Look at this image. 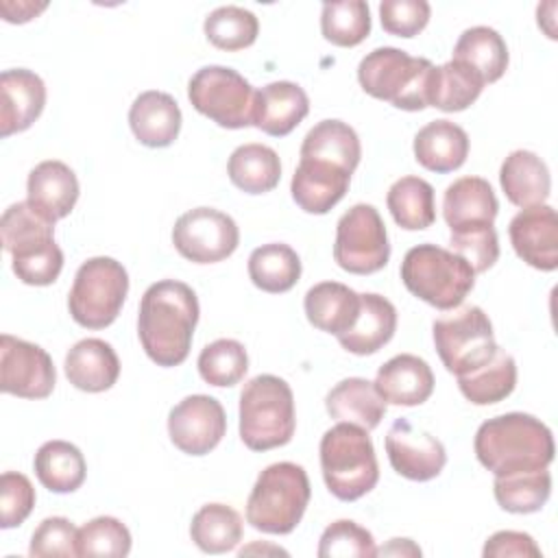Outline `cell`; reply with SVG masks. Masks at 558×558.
<instances>
[{
	"instance_id": "obj_2",
	"label": "cell",
	"mask_w": 558,
	"mask_h": 558,
	"mask_svg": "<svg viewBox=\"0 0 558 558\" xmlns=\"http://www.w3.org/2000/svg\"><path fill=\"white\" fill-rule=\"evenodd\" d=\"M475 456L493 475L547 469L554 460L551 429L536 416L508 412L484 421L475 434Z\"/></svg>"
},
{
	"instance_id": "obj_7",
	"label": "cell",
	"mask_w": 558,
	"mask_h": 558,
	"mask_svg": "<svg viewBox=\"0 0 558 558\" xmlns=\"http://www.w3.org/2000/svg\"><path fill=\"white\" fill-rule=\"evenodd\" d=\"M310 497L305 469L294 462H275L255 480L246 501V521L266 534H290L301 523Z\"/></svg>"
},
{
	"instance_id": "obj_12",
	"label": "cell",
	"mask_w": 558,
	"mask_h": 558,
	"mask_svg": "<svg viewBox=\"0 0 558 558\" xmlns=\"http://www.w3.org/2000/svg\"><path fill=\"white\" fill-rule=\"evenodd\" d=\"M336 264L351 275H373L390 259L386 225L373 205L357 203L336 225Z\"/></svg>"
},
{
	"instance_id": "obj_26",
	"label": "cell",
	"mask_w": 558,
	"mask_h": 558,
	"mask_svg": "<svg viewBox=\"0 0 558 558\" xmlns=\"http://www.w3.org/2000/svg\"><path fill=\"white\" fill-rule=\"evenodd\" d=\"M65 377L83 392H105L120 377V360L113 347L100 338L78 340L65 355Z\"/></svg>"
},
{
	"instance_id": "obj_3",
	"label": "cell",
	"mask_w": 558,
	"mask_h": 558,
	"mask_svg": "<svg viewBox=\"0 0 558 558\" xmlns=\"http://www.w3.org/2000/svg\"><path fill=\"white\" fill-rule=\"evenodd\" d=\"M2 246L11 253L13 272L26 286H50L63 268V253L54 242V225L28 201L13 203L0 220Z\"/></svg>"
},
{
	"instance_id": "obj_31",
	"label": "cell",
	"mask_w": 558,
	"mask_h": 558,
	"mask_svg": "<svg viewBox=\"0 0 558 558\" xmlns=\"http://www.w3.org/2000/svg\"><path fill=\"white\" fill-rule=\"evenodd\" d=\"M227 174L238 190L246 194H266L275 190L281 179V161L270 146L251 142L231 153Z\"/></svg>"
},
{
	"instance_id": "obj_28",
	"label": "cell",
	"mask_w": 558,
	"mask_h": 558,
	"mask_svg": "<svg viewBox=\"0 0 558 558\" xmlns=\"http://www.w3.org/2000/svg\"><path fill=\"white\" fill-rule=\"evenodd\" d=\"M414 157L432 172H453L469 157V135L451 120L427 122L414 135Z\"/></svg>"
},
{
	"instance_id": "obj_47",
	"label": "cell",
	"mask_w": 558,
	"mask_h": 558,
	"mask_svg": "<svg viewBox=\"0 0 558 558\" xmlns=\"http://www.w3.org/2000/svg\"><path fill=\"white\" fill-rule=\"evenodd\" d=\"M35 488L31 480L17 471L0 475V525L4 530L26 521L35 506Z\"/></svg>"
},
{
	"instance_id": "obj_40",
	"label": "cell",
	"mask_w": 558,
	"mask_h": 558,
	"mask_svg": "<svg viewBox=\"0 0 558 558\" xmlns=\"http://www.w3.org/2000/svg\"><path fill=\"white\" fill-rule=\"evenodd\" d=\"M484 89V81L469 65L451 59L436 68L429 94V107L453 113L471 107Z\"/></svg>"
},
{
	"instance_id": "obj_41",
	"label": "cell",
	"mask_w": 558,
	"mask_h": 558,
	"mask_svg": "<svg viewBox=\"0 0 558 558\" xmlns=\"http://www.w3.org/2000/svg\"><path fill=\"white\" fill-rule=\"evenodd\" d=\"M320 31L329 44L353 48L371 33V9L364 0L325 2L320 11Z\"/></svg>"
},
{
	"instance_id": "obj_5",
	"label": "cell",
	"mask_w": 558,
	"mask_h": 558,
	"mask_svg": "<svg viewBox=\"0 0 558 558\" xmlns=\"http://www.w3.org/2000/svg\"><path fill=\"white\" fill-rule=\"evenodd\" d=\"M320 471L327 490L340 501H355L379 482V464L368 432L338 423L320 438Z\"/></svg>"
},
{
	"instance_id": "obj_50",
	"label": "cell",
	"mask_w": 558,
	"mask_h": 558,
	"mask_svg": "<svg viewBox=\"0 0 558 558\" xmlns=\"http://www.w3.org/2000/svg\"><path fill=\"white\" fill-rule=\"evenodd\" d=\"M484 558H541V547L534 543V538L525 532L517 530H501L488 536L482 549Z\"/></svg>"
},
{
	"instance_id": "obj_10",
	"label": "cell",
	"mask_w": 558,
	"mask_h": 558,
	"mask_svg": "<svg viewBox=\"0 0 558 558\" xmlns=\"http://www.w3.org/2000/svg\"><path fill=\"white\" fill-rule=\"evenodd\" d=\"M432 333L440 362L456 377L482 366L497 351L490 318L477 305L453 307L434 320Z\"/></svg>"
},
{
	"instance_id": "obj_33",
	"label": "cell",
	"mask_w": 558,
	"mask_h": 558,
	"mask_svg": "<svg viewBox=\"0 0 558 558\" xmlns=\"http://www.w3.org/2000/svg\"><path fill=\"white\" fill-rule=\"evenodd\" d=\"M299 155L305 159L331 161L353 174L362 157V146L357 133L347 122L320 120L303 137Z\"/></svg>"
},
{
	"instance_id": "obj_49",
	"label": "cell",
	"mask_w": 558,
	"mask_h": 558,
	"mask_svg": "<svg viewBox=\"0 0 558 558\" xmlns=\"http://www.w3.org/2000/svg\"><path fill=\"white\" fill-rule=\"evenodd\" d=\"M432 9L425 0H384L379 4V20L386 33L397 37H414L429 22Z\"/></svg>"
},
{
	"instance_id": "obj_42",
	"label": "cell",
	"mask_w": 558,
	"mask_h": 558,
	"mask_svg": "<svg viewBox=\"0 0 558 558\" xmlns=\"http://www.w3.org/2000/svg\"><path fill=\"white\" fill-rule=\"evenodd\" d=\"M203 31L211 46L227 52H235L255 44L259 33V22L255 13H251L248 9L227 4V7L214 9L205 17Z\"/></svg>"
},
{
	"instance_id": "obj_22",
	"label": "cell",
	"mask_w": 558,
	"mask_h": 558,
	"mask_svg": "<svg viewBox=\"0 0 558 558\" xmlns=\"http://www.w3.org/2000/svg\"><path fill=\"white\" fill-rule=\"evenodd\" d=\"M375 390L392 405H421L434 392V373L429 364L412 353H399L379 366Z\"/></svg>"
},
{
	"instance_id": "obj_4",
	"label": "cell",
	"mask_w": 558,
	"mask_h": 558,
	"mask_svg": "<svg viewBox=\"0 0 558 558\" xmlns=\"http://www.w3.org/2000/svg\"><path fill=\"white\" fill-rule=\"evenodd\" d=\"M436 65L425 57H410L405 50L384 46L371 50L357 65V81L362 89L388 100L403 111H423L429 107L432 81Z\"/></svg>"
},
{
	"instance_id": "obj_8",
	"label": "cell",
	"mask_w": 558,
	"mask_h": 558,
	"mask_svg": "<svg viewBox=\"0 0 558 558\" xmlns=\"http://www.w3.org/2000/svg\"><path fill=\"white\" fill-rule=\"evenodd\" d=\"M401 281L416 299L447 312L473 290L475 270L453 251L425 242L403 255Z\"/></svg>"
},
{
	"instance_id": "obj_45",
	"label": "cell",
	"mask_w": 558,
	"mask_h": 558,
	"mask_svg": "<svg viewBox=\"0 0 558 558\" xmlns=\"http://www.w3.org/2000/svg\"><path fill=\"white\" fill-rule=\"evenodd\" d=\"M375 551L373 534L351 519H338L327 525L318 543L320 558H371Z\"/></svg>"
},
{
	"instance_id": "obj_51",
	"label": "cell",
	"mask_w": 558,
	"mask_h": 558,
	"mask_svg": "<svg viewBox=\"0 0 558 558\" xmlns=\"http://www.w3.org/2000/svg\"><path fill=\"white\" fill-rule=\"evenodd\" d=\"M48 7V2H9V0H2L0 2V11H2V17L11 24H24L33 17H37L44 9Z\"/></svg>"
},
{
	"instance_id": "obj_17",
	"label": "cell",
	"mask_w": 558,
	"mask_h": 558,
	"mask_svg": "<svg viewBox=\"0 0 558 558\" xmlns=\"http://www.w3.org/2000/svg\"><path fill=\"white\" fill-rule=\"evenodd\" d=\"M514 253L532 268L551 272L558 268V216L551 205L521 209L508 227Z\"/></svg>"
},
{
	"instance_id": "obj_6",
	"label": "cell",
	"mask_w": 558,
	"mask_h": 558,
	"mask_svg": "<svg viewBox=\"0 0 558 558\" xmlns=\"http://www.w3.org/2000/svg\"><path fill=\"white\" fill-rule=\"evenodd\" d=\"M294 395L286 379L257 375L240 392V438L251 451H268L292 440Z\"/></svg>"
},
{
	"instance_id": "obj_18",
	"label": "cell",
	"mask_w": 558,
	"mask_h": 558,
	"mask_svg": "<svg viewBox=\"0 0 558 558\" xmlns=\"http://www.w3.org/2000/svg\"><path fill=\"white\" fill-rule=\"evenodd\" d=\"M351 172L325 159H299L290 192L294 203L307 214H327L347 194Z\"/></svg>"
},
{
	"instance_id": "obj_21",
	"label": "cell",
	"mask_w": 558,
	"mask_h": 558,
	"mask_svg": "<svg viewBox=\"0 0 558 558\" xmlns=\"http://www.w3.org/2000/svg\"><path fill=\"white\" fill-rule=\"evenodd\" d=\"M26 194L28 205L54 225L74 209L78 201V179L68 163L48 159L28 172Z\"/></svg>"
},
{
	"instance_id": "obj_11",
	"label": "cell",
	"mask_w": 558,
	"mask_h": 558,
	"mask_svg": "<svg viewBox=\"0 0 558 558\" xmlns=\"http://www.w3.org/2000/svg\"><path fill=\"white\" fill-rule=\"evenodd\" d=\"M187 98L192 107L214 120L222 129H244L253 124L251 83L225 65H205L187 83Z\"/></svg>"
},
{
	"instance_id": "obj_23",
	"label": "cell",
	"mask_w": 558,
	"mask_h": 558,
	"mask_svg": "<svg viewBox=\"0 0 558 558\" xmlns=\"http://www.w3.org/2000/svg\"><path fill=\"white\" fill-rule=\"evenodd\" d=\"M129 126L140 144L148 148H166L181 131V109L170 94L148 89L133 100L129 109Z\"/></svg>"
},
{
	"instance_id": "obj_16",
	"label": "cell",
	"mask_w": 558,
	"mask_h": 558,
	"mask_svg": "<svg viewBox=\"0 0 558 558\" xmlns=\"http://www.w3.org/2000/svg\"><path fill=\"white\" fill-rule=\"evenodd\" d=\"M386 453L390 466L405 480L429 482L440 475L447 464L442 442L414 427L408 418H397L386 434Z\"/></svg>"
},
{
	"instance_id": "obj_46",
	"label": "cell",
	"mask_w": 558,
	"mask_h": 558,
	"mask_svg": "<svg viewBox=\"0 0 558 558\" xmlns=\"http://www.w3.org/2000/svg\"><path fill=\"white\" fill-rule=\"evenodd\" d=\"M451 251L469 262V266L477 272H486L499 257V240L493 225L471 227L451 231L449 238Z\"/></svg>"
},
{
	"instance_id": "obj_52",
	"label": "cell",
	"mask_w": 558,
	"mask_h": 558,
	"mask_svg": "<svg viewBox=\"0 0 558 558\" xmlns=\"http://www.w3.org/2000/svg\"><path fill=\"white\" fill-rule=\"evenodd\" d=\"M375 556H421V549L410 538H392L386 547L377 549Z\"/></svg>"
},
{
	"instance_id": "obj_39",
	"label": "cell",
	"mask_w": 558,
	"mask_h": 558,
	"mask_svg": "<svg viewBox=\"0 0 558 558\" xmlns=\"http://www.w3.org/2000/svg\"><path fill=\"white\" fill-rule=\"evenodd\" d=\"M493 493L506 512L530 514L538 512L551 495V475L547 469L495 475Z\"/></svg>"
},
{
	"instance_id": "obj_20",
	"label": "cell",
	"mask_w": 558,
	"mask_h": 558,
	"mask_svg": "<svg viewBox=\"0 0 558 558\" xmlns=\"http://www.w3.org/2000/svg\"><path fill=\"white\" fill-rule=\"evenodd\" d=\"M310 113L305 89L292 81H275L255 92L253 126L272 137L292 133Z\"/></svg>"
},
{
	"instance_id": "obj_37",
	"label": "cell",
	"mask_w": 558,
	"mask_h": 558,
	"mask_svg": "<svg viewBox=\"0 0 558 558\" xmlns=\"http://www.w3.org/2000/svg\"><path fill=\"white\" fill-rule=\"evenodd\" d=\"M386 205L392 220L405 231H421L434 225V187L421 177H401L388 190Z\"/></svg>"
},
{
	"instance_id": "obj_25",
	"label": "cell",
	"mask_w": 558,
	"mask_h": 558,
	"mask_svg": "<svg viewBox=\"0 0 558 558\" xmlns=\"http://www.w3.org/2000/svg\"><path fill=\"white\" fill-rule=\"evenodd\" d=\"M397 329V310L395 305L375 292L360 294V312L353 325L336 336L340 347L353 355L377 353Z\"/></svg>"
},
{
	"instance_id": "obj_44",
	"label": "cell",
	"mask_w": 558,
	"mask_h": 558,
	"mask_svg": "<svg viewBox=\"0 0 558 558\" xmlns=\"http://www.w3.org/2000/svg\"><path fill=\"white\" fill-rule=\"evenodd\" d=\"M78 556H113L122 558L131 551V532L116 517H96L78 527Z\"/></svg>"
},
{
	"instance_id": "obj_9",
	"label": "cell",
	"mask_w": 558,
	"mask_h": 558,
	"mask_svg": "<svg viewBox=\"0 0 558 558\" xmlns=\"http://www.w3.org/2000/svg\"><path fill=\"white\" fill-rule=\"evenodd\" d=\"M129 275L113 257H92L74 275L68 294V310L74 323L87 329L109 327L126 299Z\"/></svg>"
},
{
	"instance_id": "obj_32",
	"label": "cell",
	"mask_w": 558,
	"mask_h": 558,
	"mask_svg": "<svg viewBox=\"0 0 558 558\" xmlns=\"http://www.w3.org/2000/svg\"><path fill=\"white\" fill-rule=\"evenodd\" d=\"M517 386V364L514 357L497 347L495 355L482 366L458 375V388L475 405L499 403L512 395Z\"/></svg>"
},
{
	"instance_id": "obj_27",
	"label": "cell",
	"mask_w": 558,
	"mask_h": 558,
	"mask_svg": "<svg viewBox=\"0 0 558 558\" xmlns=\"http://www.w3.org/2000/svg\"><path fill=\"white\" fill-rule=\"evenodd\" d=\"M499 183L506 198L525 209L534 205H543L551 190V177L547 163L532 150H512L501 168H499Z\"/></svg>"
},
{
	"instance_id": "obj_1",
	"label": "cell",
	"mask_w": 558,
	"mask_h": 558,
	"mask_svg": "<svg viewBox=\"0 0 558 558\" xmlns=\"http://www.w3.org/2000/svg\"><path fill=\"white\" fill-rule=\"evenodd\" d=\"M196 292L177 279H161L146 288L140 301L137 336L144 353L163 368L187 360L198 323Z\"/></svg>"
},
{
	"instance_id": "obj_13",
	"label": "cell",
	"mask_w": 558,
	"mask_h": 558,
	"mask_svg": "<svg viewBox=\"0 0 558 558\" xmlns=\"http://www.w3.org/2000/svg\"><path fill=\"white\" fill-rule=\"evenodd\" d=\"M172 244L181 257L194 264H216L233 255L240 244V229L225 211L194 207L177 218Z\"/></svg>"
},
{
	"instance_id": "obj_19",
	"label": "cell",
	"mask_w": 558,
	"mask_h": 558,
	"mask_svg": "<svg viewBox=\"0 0 558 558\" xmlns=\"http://www.w3.org/2000/svg\"><path fill=\"white\" fill-rule=\"evenodd\" d=\"M46 85L41 76L26 68L0 74V135L26 131L44 111Z\"/></svg>"
},
{
	"instance_id": "obj_34",
	"label": "cell",
	"mask_w": 558,
	"mask_h": 558,
	"mask_svg": "<svg viewBox=\"0 0 558 558\" xmlns=\"http://www.w3.org/2000/svg\"><path fill=\"white\" fill-rule=\"evenodd\" d=\"M39 484L52 493H74L85 482V458L68 440L44 442L33 460Z\"/></svg>"
},
{
	"instance_id": "obj_36",
	"label": "cell",
	"mask_w": 558,
	"mask_h": 558,
	"mask_svg": "<svg viewBox=\"0 0 558 558\" xmlns=\"http://www.w3.org/2000/svg\"><path fill=\"white\" fill-rule=\"evenodd\" d=\"M248 277L255 288L281 294L296 286L301 277V259L290 244H262L248 257Z\"/></svg>"
},
{
	"instance_id": "obj_14",
	"label": "cell",
	"mask_w": 558,
	"mask_h": 558,
	"mask_svg": "<svg viewBox=\"0 0 558 558\" xmlns=\"http://www.w3.org/2000/svg\"><path fill=\"white\" fill-rule=\"evenodd\" d=\"M57 384L52 357L33 342L0 336V390L20 399H46Z\"/></svg>"
},
{
	"instance_id": "obj_24",
	"label": "cell",
	"mask_w": 558,
	"mask_h": 558,
	"mask_svg": "<svg viewBox=\"0 0 558 558\" xmlns=\"http://www.w3.org/2000/svg\"><path fill=\"white\" fill-rule=\"evenodd\" d=\"M497 211L499 201L482 177H460L445 190L442 218L451 231L493 225Z\"/></svg>"
},
{
	"instance_id": "obj_38",
	"label": "cell",
	"mask_w": 558,
	"mask_h": 558,
	"mask_svg": "<svg viewBox=\"0 0 558 558\" xmlns=\"http://www.w3.org/2000/svg\"><path fill=\"white\" fill-rule=\"evenodd\" d=\"M190 536L205 554L231 551L242 541V517L227 504H205L192 517Z\"/></svg>"
},
{
	"instance_id": "obj_48",
	"label": "cell",
	"mask_w": 558,
	"mask_h": 558,
	"mask_svg": "<svg viewBox=\"0 0 558 558\" xmlns=\"http://www.w3.org/2000/svg\"><path fill=\"white\" fill-rule=\"evenodd\" d=\"M76 534L78 530L74 523L65 517H48L44 519L37 530L31 536L28 554L33 558H46V556H78L76 551Z\"/></svg>"
},
{
	"instance_id": "obj_35",
	"label": "cell",
	"mask_w": 558,
	"mask_h": 558,
	"mask_svg": "<svg viewBox=\"0 0 558 558\" xmlns=\"http://www.w3.org/2000/svg\"><path fill=\"white\" fill-rule=\"evenodd\" d=\"M453 59L475 70L486 85L504 76L508 68V46L495 28L471 26L458 37Z\"/></svg>"
},
{
	"instance_id": "obj_43",
	"label": "cell",
	"mask_w": 558,
	"mask_h": 558,
	"mask_svg": "<svg viewBox=\"0 0 558 558\" xmlns=\"http://www.w3.org/2000/svg\"><path fill=\"white\" fill-rule=\"evenodd\" d=\"M196 364L203 381L218 388H229L246 375L248 355L242 342L233 338H218L201 351Z\"/></svg>"
},
{
	"instance_id": "obj_15",
	"label": "cell",
	"mask_w": 558,
	"mask_h": 558,
	"mask_svg": "<svg viewBox=\"0 0 558 558\" xmlns=\"http://www.w3.org/2000/svg\"><path fill=\"white\" fill-rule=\"evenodd\" d=\"M227 434V416L218 399L190 395L168 414V436L187 456H205Z\"/></svg>"
},
{
	"instance_id": "obj_29",
	"label": "cell",
	"mask_w": 558,
	"mask_h": 558,
	"mask_svg": "<svg viewBox=\"0 0 558 558\" xmlns=\"http://www.w3.org/2000/svg\"><path fill=\"white\" fill-rule=\"evenodd\" d=\"M325 408L338 423H353L366 432L375 429L386 414V401L375 390V384L364 377H347L338 381L327 392Z\"/></svg>"
},
{
	"instance_id": "obj_30",
	"label": "cell",
	"mask_w": 558,
	"mask_h": 558,
	"mask_svg": "<svg viewBox=\"0 0 558 558\" xmlns=\"http://www.w3.org/2000/svg\"><path fill=\"white\" fill-rule=\"evenodd\" d=\"M307 320L327 333H344L360 312V294L338 281H320L303 299Z\"/></svg>"
}]
</instances>
